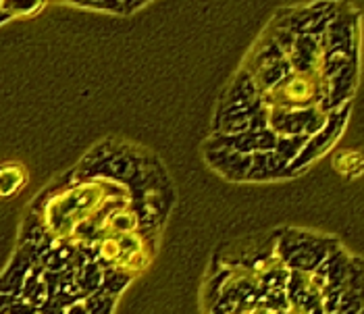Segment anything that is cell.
I'll list each match as a JSON object with an SVG mask.
<instances>
[{
    "instance_id": "1",
    "label": "cell",
    "mask_w": 364,
    "mask_h": 314,
    "mask_svg": "<svg viewBox=\"0 0 364 314\" xmlns=\"http://www.w3.org/2000/svg\"><path fill=\"white\" fill-rule=\"evenodd\" d=\"M325 90V80L321 71H296L291 69L283 75L271 90L260 94V104L264 111L279 109V111H310L318 102Z\"/></svg>"
},
{
    "instance_id": "2",
    "label": "cell",
    "mask_w": 364,
    "mask_h": 314,
    "mask_svg": "<svg viewBox=\"0 0 364 314\" xmlns=\"http://www.w3.org/2000/svg\"><path fill=\"white\" fill-rule=\"evenodd\" d=\"M341 125H343V119H339V117L327 119L325 125L321 127V131H316L312 138H309L304 148L300 150V154L291 161V169H298L300 165H306L314 156L321 154V150L329 148V144L337 138V131L341 129Z\"/></svg>"
},
{
    "instance_id": "3",
    "label": "cell",
    "mask_w": 364,
    "mask_h": 314,
    "mask_svg": "<svg viewBox=\"0 0 364 314\" xmlns=\"http://www.w3.org/2000/svg\"><path fill=\"white\" fill-rule=\"evenodd\" d=\"M28 181V173L21 165H4L0 167V198L13 196Z\"/></svg>"
},
{
    "instance_id": "4",
    "label": "cell",
    "mask_w": 364,
    "mask_h": 314,
    "mask_svg": "<svg viewBox=\"0 0 364 314\" xmlns=\"http://www.w3.org/2000/svg\"><path fill=\"white\" fill-rule=\"evenodd\" d=\"M132 279H134L132 275L121 273V271H114V269L102 271V286H100V291L117 298V296L127 287V283H129Z\"/></svg>"
},
{
    "instance_id": "5",
    "label": "cell",
    "mask_w": 364,
    "mask_h": 314,
    "mask_svg": "<svg viewBox=\"0 0 364 314\" xmlns=\"http://www.w3.org/2000/svg\"><path fill=\"white\" fill-rule=\"evenodd\" d=\"M114 302H117L114 296L102 293V291H96L94 296H90V298L84 300L87 314H112Z\"/></svg>"
},
{
    "instance_id": "6",
    "label": "cell",
    "mask_w": 364,
    "mask_h": 314,
    "mask_svg": "<svg viewBox=\"0 0 364 314\" xmlns=\"http://www.w3.org/2000/svg\"><path fill=\"white\" fill-rule=\"evenodd\" d=\"M336 167L337 171L341 173H348V171H354L356 173H363L364 171V158L358 154V152H341L339 156L336 158Z\"/></svg>"
},
{
    "instance_id": "7",
    "label": "cell",
    "mask_w": 364,
    "mask_h": 314,
    "mask_svg": "<svg viewBox=\"0 0 364 314\" xmlns=\"http://www.w3.org/2000/svg\"><path fill=\"white\" fill-rule=\"evenodd\" d=\"M65 314H87L84 300H77V302H73V304H71V306L65 310Z\"/></svg>"
},
{
    "instance_id": "8",
    "label": "cell",
    "mask_w": 364,
    "mask_h": 314,
    "mask_svg": "<svg viewBox=\"0 0 364 314\" xmlns=\"http://www.w3.org/2000/svg\"><path fill=\"white\" fill-rule=\"evenodd\" d=\"M246 314H273V313H271L269 308H264V306H262V304L258 302V304H256L254 308H250V310H248Z\"/></svg>"
}]
</instances>
